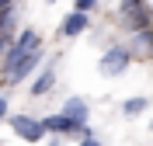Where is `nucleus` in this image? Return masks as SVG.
<instances>
[{
    "instance_id": "11",
    "label": "nucleus",
    "mask_w": 153,
    "mask_h": 146,
    "mask_svg": "<svg viewBox=\"0 0 153 146\" xmlns=\"http://www.w3.org/2000/svg\"><path fill=\"white\" fill-rule=\"evenodd\" d=\"M97 0H73V10H80V14H87V10L94 7Z\"/></svg>"
},
{
    "instance_id": "9",
    "label": "nucleus",
    "mask_w": 153,
    "mask_h": 146,
    "mask_svg": "<svg viewBox=\"0 0 153 146\" xmlns=\"http://www.w3.org/2000/svg\"><path fill=\"white\" fill-rule=\"evenodd\" d=\"M42 129H45V132H76L80 125H73L66 115H49L45 122H42Z\"/></svg>"
},
{
    "instance_id": "12",
    "label": "nucleus",
    "mask_w": 153,
    "mask_h": 146,
    "mask_svg": "<svg viewBox=\"0 0 153 146\" xmlns=\"http://www.w3.org/2000/svg\"><path fill=\"white\" fill-rule=\"evenodd\" d=\"M4 115H7V97L0 94V118H4Z\"/></svg>"
},
{
    "instance_id": "8",
    "label": "nucleus",
    "mask_w": 153,
    "mask_h": 146,
    "mask_svg": "<svg viewBox=\"0 0 153 146\" xmlns=\"http://www.w3.org/2000/svg\"><path fill=\"white\" fill-rule=\"evenodd\" d=\"M87 24H91V21H87V14L73 10V14H70V18L63 21V35H66V39H73V35H80V31H84Z\"/></svg>"
},
{
    "instance_id": "7",
    "label": "nucleus",
    "mask_w": 153,
    "mask_h": 146,
    "mask_svg": "<svg viewBox=\"0 0 153 146\" xmlns=\"http://www.w3.org/2000/svg\"><path fill=\"white\" fill-rule=\"evenodd\" d=\"M52 84H56V70H52V66H45L42 73H38V80L31 84V94H35V97L49 94V90H52Z\"/></svg>"
},
{
    "instance_id": "14",
    "label": "nucleus",
    "mask_w": 153,
    "mask_h": 146,
    "mask_svg": "<svg viewBox=\"0 0 153 146\" xmlns=\"http://www.w3.org/2000/svg\"><path fill=\"white\" fill-rule=\"evenodd\" d=\"M10 4H14V0H0V10H7V7H10Z\"/></svg>"
},
{
    "instance_id": "5",
    "label": "nucleus",
    "mask_w": 153,
    "mask_h": 146,
    "mask_svg": "<svg viewBox=\"0 0 153 146\" xmlns=\"http://www.w3.org/2000/svg\"><path fill=\"white\" fill-rule=\"evenodd\" d=\"M38 59H42V45H38V49H31V52H25V56H21L18 63L7 70V77H10L7 84H25V77H28L31 70L38 66Z\"/></svg>"
},
{
    "instance_id": "1",
    "label": "nucleus",
    "mask_w": 153,
    "mask_h": 146,
    "mask_svg": "<svg viewBox=\"0 0 153 146\" xmlns=\"http://www.w3.org/2000/svg\"><path fill=\"white\" fill-rule=\"evenodd\" d=\"M31 49H38V31H31V28H25L18 35V39H14V45L7 49V56H4V66H14V63H18L21 56H25V52H31Z\"/></svg>"
},
{
    "instance_id": "2",
    "label": "nucleus",
    "mask_w": 153,
    "mask_h": 146,
    "mask_svg": "<svg viewBox=\"0 0 153 146\" xmlns=\"http://www.w3.org/2000/svg\"><path fill=\"white\" fill-rule=\"evenodd\" d=\"M129 59H132V52H129V49H118V45H115V49H108L105 56H101L97 70H101L105 77H118V73L129 66Z\"/></svg>"
},
{
    "instance_id": "13",
    "label": "nucleus",
    "mask_w": 153,
    "mask_h": 146,
    "mask_svg": "<svg viewBox=\"0 0 153 146\" xmlns=\"http://www.w3.org/2000/svg\"><path fill=\"white\" fill-rule=\"evenodd\" d=\"M80 146H101V143H97V139L91 136V139H80Z\"/></svg>"
},
{
    "instance_id": "3",
    "label": "nucleus",
    "mask_w": 153,
    "mask_h": 146,
    "mask_svg": "<svg viewBox=\"0 0 153 146\" xmlns=\"http://www.w3.org/2000/svg\"><path fill=\"white\" fill-rule=\"evenodd\" d=\"M122 21H125V28H132V31H146L150 14H146L143 0H122Z\"/></svg>"
},
{
    "instance_id": "10",
    "label": "nucleus",
    "mask_w": 153,
    "mask_h": 146,
    "mask_svg": "<svg viewBox=\"0 0 153 146\" xmlns=\"http://www.w3.org/2000/svg\"><path fill=\"white\" fill-rule=\"evenodd\" d=\"M143 108H146V97H129V101L122 104V111H125V115H139Z\"/></svg>"
},
{
    "instance_id": "6",
    "label": "nucleus",
    "mask_w": 153,
    "mask_h": 146,
    "mask_svg": "<svg viewBox=\"0 0 153 146\" xmlns=\"http://www.w3.org/2000/svg\"><path fill=\"white\" fill-rule=\"evenodd\" d=\"M63 115H66L73 125H87V101L84 97H70L66 108H63Z\"/></svg>"
},
{
    "instance_id": "15",
    "label": "nucleus",
    "mask_w": 153,
    "mask_h": 146,
    "mask_svg": "<svg viewBox=\"0 0 153 146\" xmlns=\"http://www.w3.org/2000/svg\"><path fill=\"white\" fill-rule=\"evenodd\" d=\"M150 45H153V39H150Z\"/></svg>"
},
{
    "instance_id": "4",
    "label": "nucleus",
    "mask_w": 153,
    "mask_h": 146,
    "mask_svg": "<svg viewBox=\"0 0 153 146\" xmlns=\"http://www.w3.org/2000/svg\"><path fill=\"white\" fill-rule=\"evenodd\" d=\"M10 129H14L25 143H38V139L45 136L42 122H38V118H28V115H14V118H10Z\"/></svg>"
}]
</instances>
